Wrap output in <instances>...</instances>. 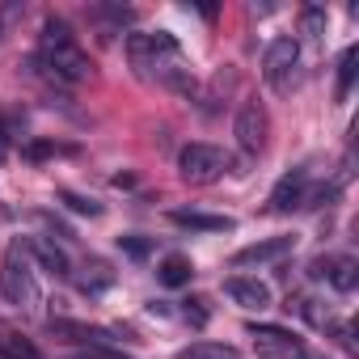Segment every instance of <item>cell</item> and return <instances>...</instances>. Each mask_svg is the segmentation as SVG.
<instances>
[{
	"label": "cell",
	"instance_id": "28",
	"mask_svg": "<svg viewBox=\"0 0 359 359\" xmlns=\"http://www.w3.org/2000/svg\"><path fill=\"white\" fill-rule=\"evenodd\" d=\"M5 140H9V135H5V127H0V161H5V148H9Z\"/></svg>",
	"mask_w": 359,
	"mask_h": 359
},
{
	"label": "cell",
	"instance_id": "16",
	"mask_svg": "<svg viewBox=\"0 0 359 359\" xmlns=\"http://www.w3.org/2000/svg\"><path fill=\"white\" fill-rule=\"evenodd\" d=\"M191 275H195V266H191L187 254H169V258L156 266V279H161L165 287H182V283H191Z\"/></svg>",
	"mask_w": 359,
	"mask_h": 359
},
{
	"label": "cell",
	"instance_id": "18",
	"mask_svg": "<svg viewBox=\"0 0 359 359\" xmlns=\"http://www.w3.org/2000/svg\"><path fill=\"white\" fill-rule=\"evenodd\" d=\"M173 359H241V351L229 346V342H191V346L177 351Z\"/></svg>",
	"mask_w": 359,
	"mask_h": 359
},
{
	"label": "cell",
	"instance_id": "1",
	"mask_svg": "<svg viewBox=\"0 0 359 359\" xmlns=\"http://www.w3.org/2000/svg\"><path fill=\"white\" fill-rule=\"evenodd\" d=\"M127 60L131 68L144 76V81H161L165 89L182 93V97H195L199 93V81L177 47V39L169 30H156V34H127Z\"/></svg>",
	"mask_w": 359,
	"mask_h": 359
},
{
	"label": "cell",
	"instance_id": "9",
	"mask_svg": "<svg viewBox=\"0 0 359 359\" xmlns=\"http://www.w3.org/2000/svg\"><path fill=\"white\" fill-rule=\"evenodd\" d=\"M304 195H309V169H292L283 173L275 191H271V212L287 216V212H300L304 208Z\"/></svg>",
	"mask_w": 359,
	"mask_h": 359
},
{
	"label": "cell",
	"instance_id": "17",
	"mask_svg": "<svg viewBox=\"0 0 359 359\" xmlns=\"http://www.w3.org/2000/svg\"><path fill=\"white\" fill-rule=\"evenodd\" d=\"M233 85H237V72H233V68H220V72L212 76L208 93H203V110H208V114H216V110L224 106V97L233 93Z\"/></svg>",
	"mask_w": 359,
	"mask_h": 359
},
{
	"label": "cell",
	"instance_id": "8",
	"mask_svg": "<svg viewBox=\"0 0 359 359\" xmlns=\"http://www.w3.org/2000/svg\"><path fill=\"white\" fill-rule=\"evenodd\" d=\"M47 325H51V334L85 342V346H114L118 334H123V330H110V325H89V321H68V317H51Z\"/></svg>",
	"mask_w": 359,
	"mask_h": 359
},
{
	"label": "cell",
	"instance_id": "23",
	"mask_svg": "<svg viewBox=\"0 0 359 359\" xmlns=\"http://www.w3.org/2000/svg\"><path fill=\"white\" fill-rule=\"evenodd\" d=\"M118 245H123V254L135 258V262L152 254V241H148V237H135V233H131V237H118Z\"/></svg>",
	"mask_w": 359,
	"mask_h": 359
},
{
	"label": "cell",
	"instance_id": "11",
	"mask_svg": "<svg viewBox=\"0 0 359 359\" xmlns=\"http://www.w3.org/2000/svg\"><path fill=\"white\" fill-rule=\"evenodd\" d=\"M309 275L313 279H325L334 292H355V283H359V262L355 258H317L313 266H309Z\"/></svg>",
	"mask_w": 359,
	"mask_h": 359
},
{
	"label": "cell",
	"instance_id": "4",
	"mask_svg": "<svg viewBox=\"0 0 359 359\" xmlns=\"http://www.w3.org/2000/svg\"><path fill=\"white\" fill-rule=\"evenodd\" d=\"M177 173H182V182H191V187H212L229 173V152L216 148V144H187L177 152Z\"/></svg>",
	"mask_w": 359,
	"mask_h": 359
},
{
	"label": "cell",
	"instance_id": "24",
	"mask_svg": "<svg viewBox=\"0 0 359 359\" xmlns=\"http://www.w3.org/2000/svg\"><path fill=\"white\" fill-rule=\"evenodd\" d=\"M97 13H102V18H110V22H118V26L135 22V9H127V5H97Z\"/></svg>",
	"mask_w": 359,
	"mask_h": 359
},
{
	"label": "cell",
	"instance_id": "2",
	"mask_svg": "<svg viewBox=\"0 0 359 359\" xmlns=\"http://www.w3.org/2000/svg\"><path fill=\"white\" fill-rule=\"evenodd\" d=\"M39 51H43V64L64 81V85H81L93 76V60L89 51L76 43L72 26L64 18H47L43 30H39Z\"/></svg>",
	"mask_w": 359,
	"mask_h": 359
},
{
	"label": "cell",
	"instance_id": "29",
	"mask_svg": "<svg viewBox=\"0 0 359 359\" xmlns=\"http://www.w3.org/2000/svg\"><path fill=\"white\" fill-rule=\"evenodd\" d=\"M296 359H317V355H309V351H300V355H296Z\"/></svg>",
	"mask_w": 359,
	"mask_h": 359
},
{
	"label": "cell",
	"instance_id": "19",
	"mask_svg": "<svg viewBox=\"0 0 359 359\" xmlns=\"http://www.w3.org/2000/svg\"><path fill=\"white\" fill-rule=\"evenodd\" d=\"M355 47H346L342 51V60H338V89H334V97L338 102H346V93H351V85H355Z\"/></svg>",
	"mask_w": 359,
	"mask_h": 359
},
{
	"label": "cell",
	"instance_id": "12",
	"mask_svg": "<svg viewBox=\"0 0 359 359\" xmlns=\"http://www.w3.org/2000/svg\"><path fill=\"white\" fill-rule=\"evenodd\" d=\"M22 250H26V258H34L43 271H51L55 279H68L72 275V262H68V254L51 241V237H30V241H22Z\"/></svg>",
	"mask_w": 359,
	"mask_h": 359
},
{
	"label": "cell",
	"instance_id": "15",
	"mask_svg": "<svg viewBox=\"0 0 359 359\" xmlns=\"http://www.w3.org/2000/svg\"><path fill=\"white\" fill-rule=\"evenodd\" d=\"M0 359H43V351L18 325H0Z\"/></svg>",
	"mask_w": 359,
	"mask_h": 359
},
{
	"label": "cell",
	"instance_id": "7",
	"mask_svg": "<svg viewBox=\"0 0 359 359\" xmlns=\"http://www.w3.org/2000/svg\"><path fill=\"white\" fill-rule=\"evenodd\" d=\"M250 338H254L258 355H275V359H296L304 351V342L283 325H250Z\"/></svg>",
	"mask_w": 359,
	"mask_h": 359
},
{
	"label": "cell",
	"instance_id": "14",
	"mask_svg": "<svg viewBox=\"0 0 359 359\" xmlns=\"http://www.w3.org/2000/svg\"><path fill=\"white\" fill-rule=\"evenodd\" d=\"M169 220L177 229H195V233H233L237 229L233 216H212V212H195V208H177V212H169Z\"/></svg>",
	"mask_w": 359,
	"mask_h": 359
},
{
	"label": "cell",
	"instance_id": "5",
	"mask_svg": "<svg viewBox=\"0 0 359 359\" xmlns=\"http://www.w3.org/2000/svg\"><path fill=\"white\" fill-rule=\"evenodd\" d=\"M262 76H266V85L279 93V97H287L296 85H300V43L296 39H275L271 47H266V55H262Z\"/></svg>",
	"mask_w": 359,
	"mask_h": 359
},
{
	"label": "cell",
	"instance_id": "6",
	"mask_svg": "<svg viewBox=\"0 0 359 359\" xmlns=\"http://www.w3.org/2000/svg\"><path fill=\"white\" fill-rule=\"evenodd\" d=\"M233 135H237V144H241V152H245V156L266 152V140H271V114H266V106H262L258 97H250V102H241V106H237Z\"/></svg>",
	"mask_w": 359,
	"mask_h": 359
},
{
	"label": "cell",
	"instance_id": "27",
	"mask_svg": "<svg viewBox=\"0 0 359 359\" xmlns=\"http://www.w3.org/2000/svg\"><path fill=\"white\" fill-rule=\"evenodd\" d=\"M338 342H342L346 351H355V330H351V325H338Z\"/></svg>",
	"mask_w": 359,
	"mask_h": 359
},
{
	"label": "cell",
	"instance_id": "3",
	"mask_svg": "<svg viewBox=\"0 0 359 359\" xmlns=\"http://www.w3.org/2000/svg\"><path fill=\"white\" fill-rule=\"evenodd\" d=\"M0 296H5L13 309H22V313L39 309V300H43L39 279H34V271H30V258H26L22 241H13V245L5 250V258H0Z\"/></svg>",
	"mask_w": 359,
	"mask_h": 359
},
{
	"label": "cell",
	"instance_id": "20",
	"mask_svg": "<svg viewBox=\"0 0 359 359\" xmlns=\"http://www.w3.org/2000/svg\"><path fill=\"white\" fill-rule=\"evenodd\" d=\"M300 30H304L309 39H321V34H325V9H317V5L300 9Z\"/></svg>",
	"mask_w": 359,
	"mask_h": 359
},
{
	"label": "cell",
	"instance_id": "10",
	"mask_svg": "<svg viewBox=\"0 0 359 359\" xmlns=\"http://www.w3.org/2000/svg\"><path fill=\"white\" fill-rule=\"evenodd\" d=\"M296 250V237H266V241H254L245 250L233 254V266L237 271H250V266H266V262H279L283 254Z\"/></svg>",
	"mask_w": 359,
	"mask_h": 359
},
{
	"label": "cell",
	"instance_id": "25",
	"mask_svg": "<svg viewBox=\"0 0 359 359\" xmlns=\"http://www.w3.org/2000/svg\"><path fill=\"white\" fill-rule=\"evenodd\" d=\"M51 152H55V144H43V140H34V144H26V156H30V161H47Z\"/></svg>",
	"mask_w": 359,
	"mask_h": 359
},
{
	"label": "cell",
	"instance_id": "26",
	"mask_svg": "<svg viewBox=\"0 0 359 359\" xmlns=\"http://www.w3.org/2000/svg\"><path fill=\"white\" fill-rule=\"evenodd\" d=\"M187 321H195V325H203V321H208V309H203V300H191V309H187Z\"/></svg>",
	"mask_w": 359,
	"mask_h": 359
},
{
	"label": "cell",
	"instance_id": "13",
	"mask_svg": "<svg viewBox=\"0 0 359 359\" xmlns=\"http://www.w3.org/2000/svg\"><path fill=\"white\" fill-rule=\"evenodd\" d=\"M224 292H229V300L233 304H241V309H271V287L266 283H258V279H250V275H233V279H224Z\"/></svg>",
	"mask_w": 359,
	"mask_h": 359
},
{
	"label": "cell",
	"instance_id": "22",
	"mask_svg": "<svg viewBox=\"0 0 359 359\" xmlns=\"http://www.w3.org/2000/svg\"><path fill=\"white\" fill-rule=\"evenodd\" d=\"M60 199H64L76 216H102V203H93V199H85V195H76V191H64Z\"/></svg>",
	"mask_w": 359,
	"mask_h": 359
},
{
	"label": "cell",
	"instance_id": "21",
	"mask_svg": "<svg viewBox=\"0 0 359 359\" xmlns=\"http://www.w3.org/2000/svg\"><path fill=\"white\" fill-rule=\"evenodd\" d=\"M89 275H81L76 283H81V292H102V287H110V271L102 266V262H93V266H85Z\"/></svg>",
	"mask_w": 359,
	"mask_h": 359
}]
</instances>
